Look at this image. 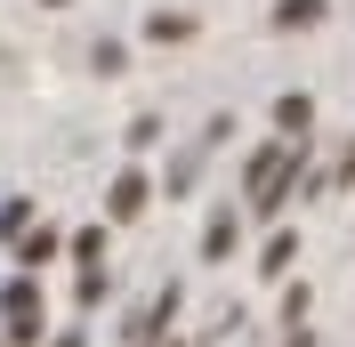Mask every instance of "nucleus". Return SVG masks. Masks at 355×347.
<instances>
[{
  "instance_id": "11",
  "label": "nucleus",
  "mask_w": 355,
  "mask_h": 347,
  "mask_svg": "<svg viewBox=\"0 0 355 347\" xmlns=\"http://www.w3.org/2000/svg\"><path fill=\"white\" fill-rule=\"evenodd\" d=\"M24 226H33V202H24V194H8V202H0V242H17Z\"/></svg>"
},
{
  "instance_id": "10",
  "label": "nucleus",
  "mask_w": 355,
  "mask_h": 347,
  "mask_svg": "<svg viewBox=\"0 0 355 347\" xmlns=\"http://www.w3.org/2000/svg\"><path fill=\"white\" fill-rule=\"evenodd\" d=\"M73 259H81V275L105 266V226H81V235H73Z\"/></svg>"
},
{
  "instance_id": "16",
  "label": "nucleus",
  "mask_w": 355,
  "mask_h": 347,
  "mask_svg": "<svg viewBox=\"0 0 355 347\" xmlns=\"http://www.w3.org/2000/svg\"><path fill=\"white\" fill-rule=\"evenodd\" d=\"M283 347H315V331L307 323H283Z\"/></svg>"
},
{
  "instance_id": "8",
  "label": "nucleus",
  "mask_w": 355,
  "mask_h": 347,
  "mask_svg": "<svg viewBox=\"0 0 355 347\" xmlns=\"http://www.w3.org/2000/svg\"><path fill=\"white\" fill-rule=\"evenodd\" d=\"M275 24L283 33H307V24H323V0H275Z\"/></svg>"
},
{
  "instance_id": "1",
  "label": "nucleus",
  "mask_w": 355,
  "mask_h": 347,
  "mask_svg": "<svg viewBox=\"0 0 355 347\" xmlns=\"http://www.w3.org/2000/svg\"><path fill=\"white\" fill-rule=\"evenodd\" d=\"M299 178H307V137H275V146L250 153V170H243V194L259 218H275L291 194H299Z\"/></svg>"
},
{
  "instance_id": "2",
  "label": "nucleus",
  "mask_w": 355,
  "mask_h": 347,
  "mask_svg": "<svg viewBox=\"0 0 355 347\" xmlns=\"http://www.w3.org/2000/svg\"><path fill=\"white\" fill-rule=\"evenodd\" d=\"M0 347H41V282H0Z\"/></svg>"
},
{
  "instance_id": "3",
  "label": "nucleus",
  "mask_w": 355,
  "mask_h": 347,
  "mask_svg": "<svg viewBox=\"0 0 355 347\" xmlns=\"http://www.w3.org/2000/svg\"><path fill=\"white\" fill-rule=\"evenodd\" d=\"M226 130H234V121H210V130L194 137V146H178V162H170V178H162V194H194V178H202V162H210V146H226Z\"/></svg>"
},
{
  "instance_id": "9",
  "label": "nucleus",
  "mask_w": 355,
  "mask_h": 347,
  "mask_svg": "<svg viewBox=\"0 0 355 347\" xmlns=\"http://www.w3.org/2000/svg\"><path fill=\"white\" fill-rule=\"evenodd\" d=\"M291 259H299V242H291V235H266V251H259V275H291Z\"/></svg>"
},
{
  "instance_id": "5",
  "label": "nucleus",
  "mask_w": 355,
  "mask_h": 347,
  "mask_svg": "<svg viewBox=\"0 0 355 347\" xmlns=\"http://www.w3.org/2000/svg\"><path fill=\"white\" fill-rule=\"evenodd\" d=\"M307 130H315V97H307V89L275 97V137H307Z\"/></svg>"
},
{
  "instance_id": "4",
  "label": "nucleus",
  "mask_w": 355,
  "mask_h": 347,
  "mask_svg": "<svg viewBox=\"0 0 355 347\" xmlns=\"http://www.w3.org/2000/svg\"><path fill=\"white\" fill-rule=\"evenodd\" d=\"M146 202H154V178H146V170H121L113 194H105V218H137Z\"/></svg>"
},
{
  "instance_id": "6",
  "label": "nucleus",
  "mask_w": 355,
  "mask_h": 347,
  "mask_svg": "<svg viewBox=\"0 0 355 347\" xmlns=\"http://www.w3.org/2000/svg\"><path fill=\"white\" fill-rule=\"evenodd\" d=\"M49 259H57V226H24L17 235V275H41Z\"/></svg>"
},
{
  "instance_id": "12",
  "label": "nucleus",
  "mask_w": 355,
  "mask_h": 347,
  "mask_svg": "<svg viewBox=\"0 0 355 347\" xmlns=\"http://www.w3.org/2000/svg\"><path fill=\"white\" fill-rule=\"evenodd\" d=\"M146 33H154V41H186V33H194V17H178V8H154V17H146Z\"/></svg>"
},
{
  "instance_id": "15",
  "label": "nucleus",
  "mask_w": 355,
  "mask_h": 347,
  "mask_svg": "<svg viewBox=\"0 0 355 347\" xmlns=\"http://www.w3.org/2000/svg\"><path fill=\"white\" fill-rule=\"evenodd\" d=\"M331 186H355V137H347V153H339V170H331Z\"/></svg>"
},
{
  "instance_id": "14",
  "label": "nucleus",
  "mask_w": 355,
  "mask_h": 347,
  "mask_svg": "<svg viewBox=\"0 0 355 347\" xmlns=\"http://www.w3.org/2000/svg\"><path fill=\"white\" fill-rule=\"evenodd\" d=\"M154 137H162V121H154V113H137V121H130V153H146Z\"/></svg>"
},
{
  "instance_id": "13",
  "label": "nucleus",
  "mask_w": 355,
  "mask_h": 347,
  "mask_svg": "<svg viewBox=\"0 0 355 347\" xmlns=\"http://www.w3.org/2000/svg\"><path fill=\"white\" fill-rule=\"evenodd\" d=\"M89 65H97V73H121L130 57H121V41H97V49H89Z\"/></svg>"
},
{
  "instance_id": "17",
  "label": "nucleus",
  "mask_w": 355,
  "mask_h": 347,
  "mask_svg": "<svg viewBox=\"0 0 355 347\" xmlns=\"http://www.w3.org/2000/svg\"><path fill=\"white\" fill-rule=\"evenodd\" d=\"M49 347H81V331H65V339H49Z\"/></svg>"
},
{
  "instance_id": "7",
  "label": "nucleus",
  "mask_w": 355,
  "mask_h": 347,
  "mask_svg": "<svg viewBox=\"0 0 355 347\" xmlns=\"http://www.w3.org/2000/svg\"><path fill=\"white\" fill-rule=\"evenodd\" d=\"M234 242H243V218H234V210H210V226H202V259H234Z\"/></svg>"
}]
</instances>
